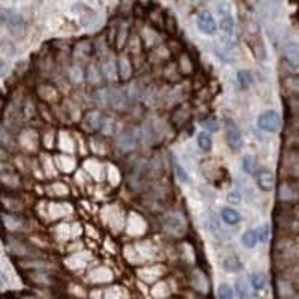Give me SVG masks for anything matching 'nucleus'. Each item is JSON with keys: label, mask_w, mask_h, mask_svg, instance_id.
<instances>
[{"label": "nucleus", "mask_w": 299, "mask_h": 299, "mask_svg": "<svg viewBox=\"0 0 299 299\" xmlns=\"http://www.w3.org/2000/svg\"><path fill=\"white\" fill-rule=\"evenodd\" d=\"M224 135H226V141L229 147L234 150V151H239L244 145V139H242V135H241V130L239 127L235 125V121L231 120V118H226L224 120Z\"/></svg>", "instance_id": "f257e3e1"}, {"label": "nucleus", "mask_w": 299, "mask_h": 299, "mask_svg": "<svg viewBox=\"0 0 299 299\" xmlns=\"http://www.w3.org/2000/svg\"><path fill=\"white\" fill-rule=\"evenodd\" d=\"M257 126L259 129L262 130H265V132H277L281 126V118L278 115V112L269 110V111H265V112H262L257 118Z\"/></svg>", "instance_id": "f03ea898"}, {"label": "nucleus", "mask_w": 299, "mask_h": 299, "mask_svg": "<svg viewBox=\"0 0 299 299\" xmlns=\"http://www.w3.org/2000/svg\"><path fill=\"white\" fill-rule=\"evenodd\" d=\"M5 26L16 38H20L21 34L24 33V20H23V16L18 15V14H15V12H12V11H8V18H6V24Z\"/></svg>", "instance_id": "7ed1b4c3"}, {"label": "nucleus", "mask_w": 299, "mask_h": 299, "mask_svg": "<svg viewBox=\"0 0 299 299\" xmlns=\"http://www.w3.org/2000/svg\"><path fill=\"white\" fill-rule=\"evenodd\" d=\"M198 29L205 34H214L217 30L216 18L209 12H201L198 15Z\"/></svg>", "instance_id": "20e7f679"}, {"label": "nucleus", "mask_w": 299, "mask_h": 299, "mask_svg": "<svg viewBox=\"0 0 299 299\" xmlns=\"http://www.w3.org/2000/svg\"><path fill=\"white\" fill-rule=\"evenodd\" d=\"M256 181L263 191H271L275 186V175L268 169H260L256 175Z\"/></svg>", "instance_id": "39448f33"}, {"label": "nucleus", "mask_w": 299, "mask_h": 299, "mask_svg": "<svg viewBox=\"0 0 299 299\" xmlns=\"http://www.w3.org/2000/svg\"><path fill=\"white\" fill-rule=\"evenodd\" d=\"M117 145L121 151H132L135 147H136V139H135V135L132 130H125L123 133L118 135L117 138Z\"/></svg>", "instance_id": "423d86ee"}, {"label": "nucleus", "mask_w": 299, "mask_h": 299, "mask_svg": "<svg viewBox=\"0 0 299 299\" xmlns=\"http://www.w3.org/2000/svg\"><path fill=\"white\" fill-rule=\"evenodd\" d=\"M283 54L286 62L293 66L299 67V44L298 42H287L283 48Z\"/></svg>", "instance_id": "0eeeda50"}, {"label": "nucleus", "mask_w": 299, "mask_h": 299, "mask_svg": "<svg viewBox=\"0 0 299 299\" xmlns=\"http://www.w3.org/2000/svg\"><path fill=\"white\" fill-rule=\"evenodd\" d=\"M115 127H117V123L111 115H102L100 120V130L105 135H114L115 133Z\"/></svg>", "instance_id": "6e6552de"}, {"label": "nucleus", "mask_w": 299, "mask_h": 299, "mask_svg": "<svg viewBox=\"0 0 299 299\" xmlns=\"http://www.w3.org/2000/svg\"><path fill=\"white\" fill-rule=\"evenodd\" d=\"M221 220L227 224H236L241 220V216L235 208L227 206V208L221 209Z\"/></svg>", "instance_id": "1a4fd4ad"}, {"label": "nucleus", "mask_w": 299, "mask_h": 299, "mask_svg": "<svg viewBox=\"0 0 299 299\" xmlns=\"http://www.w3.org/2000/svg\"><path fill=\"white\" fill-rule=\"evenodd\" d=\"M221 265H223V269H226L227 272H238L242 269V263L236 256H227L223 260Z\"/></svg>", "instance_id": "9d476101"}, {"label": "nucleus", "mask_w": 299, "mask_h": 299, "mask_svg": "<svg viewBox=\"0 0 299 299\" xmlns=\"http://www.w3.org/2000/svg\"><path fill=\"white\" fill-rule=\"evenodd\" d=\"M163 223H165V226L168 227V229H171V231H177V229H184V221L178 217V216H175V214H169V216H166L165 217V220H163Z\"/></svg>", "instance_id": "9b49d317"}, {"label": "nucleus", "mask_w": 299, "mask_h": 299, "mask_svg": "<svg viewBox=\"0 0 299 299\" xmlns=\"http://www.w3.org/2000/svg\"><path fill=\"white\" fill-rule=\"evenodd\" d=\"M241 242L245 249H253L256 247V244H257V234L256 231H245L241 236Z\"/></svg>", "instance_id": "f8f14e48"}, {"label": "nucleus", "mask_w": 299, "mask_h": 299, "mask_svg": "<svg viewBox=\"0 0 299 299\" xmlns=\"http://www.w3.org/2000/svg\"><path fill=\"white\" fill-rule=\"evenodd\" d=\"M93 99L99 103V105H108L111 100V92L107 87H102V89H97L93 93Z\"/></svg>", "instance_id": "ddd939ff"}, {"label": "nucleus", "mask_w": 299, "mask_h": 299, "mask_svg": "<svg viewBox=\"0 0 299 299\" xmlns=\"http://www.w3.org/2000/svg\"><path fill=\"white\" fill-rule=\"evenodd\" d=\"M220 29L221 31L226 34V36H232V33H234V29H235V21L231 15H226L221 18L220 21Z\"/></svg>", "instance_id": "4468645a"}, {"label": "nucleus", "mask_w": 299, "mask_h": 299, "mask_svg": "<svg viewBox=\"0 0 299 299\" xmlns=\"http://www.w3.org/2000/svg\"><path fill=\"white\" fill-rule=\"evenodd\" d=\"M102 77L107 78V79H114L115 75H117V67H115V63L107 60L103 64H102Z\"/></svg>", "instance_id": "2eb2a0df"}, {"label": "nucleus", "mask_w": 299, "mask_h": 299, "mask_svg": "<svg viewBox=\"0 0 299 299\" xmlns=\"http://www.w3.org/2000/svg\"><path fill=\"white\" fill-rule=\"evenodd\" d=\"M126 100L127 97L125 96V93H123L121 90H117V92H111V103L114 105V107H117L118 110H121L123 107L126 105Z\"/></svg>", "instance_id": "dca6fc26"}, {"label": "nucleus", "mask_w": 299, "mask_h": 299, "mask_svg": "<svg viewBox=\"0 0 299 299\" xmlns=\"http://www.w3.org/2000/svg\"><path fill=\"white\" fill-rule=\"evenodd\" d=\"M236 79L242 89H247V87H250L253 84V77L249 70H239V72L236 74Z\"/></svg>", "instance_id": "f3484780"}, {"label": "nucleus", "mask_w": 299, "mask_h": 299, "mask_svg": "<svg viewBox=\"0 0 299 299\" xmlns=\"http://www.w3.org/2000/svg\"><path fill=\"white\" fill-rule=\"evenodd\" d=\"M85 120H87V123H89V125H90L92 130H97V129L100 127V120H102V114H100L99 111H92V112H89V114H87Z\"/></svg>", "instance_id": "a211bd4d"}, {"label": "nucleus", "mask_w": 299, "mask_h": 299, "mask_svg": "<svg viewBox=\"0 0 299 299\" xmlns=\"http://www.w3.org/2000/svg\"><path fill=\"white\" fill-rule=\"evenodd\" d=\"M217 298L219 299H235L234 289L227 283H221L219 286V290H217Z\"/></svg>", "instance_id": "6ab92c4d"}, {"label": "nucleus", "mask_w": 299, "mask_h": 299, "mask_svg": "<svg viewBox=\"0 0 299 299\" xmlns=\"http://www.w3.org/2000/svg\"><path fill=\"white\" fill-rule=\"evenodd\" d=\"M198 145L202 151L208 153L211 150V147H213V141H211V138L208 136V133L205 132H201L198 135Z\"/></svg>", "instance_id": "aec40b11"}, {"label": "nucleus", "mask_w": 299, "mask_h": 299, "mask_svg": "<svg viewBox=\"0 0 299 299\" xmlns=\"http://www.w3.org/2000/svg\"><path fill=\"white\" fill-rule=\"evenodd\" d=\"M241 165H242V171H244V172L253 173V172H254V168H256V159H254L252 154H247V156L242 157Z\"/></svg>", "instance_id": "412c9836"}, {"label": "nucleus", "mask_w": 299, "mask_h": 299, "mask_svg": "<svg viewBox=\"0 0 299 299\" xmlns=\"http://www.w3.org/2000/svg\"><path fill=\"white\" fill-rule=\"evenodd\" d=\"M250 281H252L253 289H256V290H262L263 287H265V284H267V278H265V275H263V274H253Z\"/></svg>", "instance_id": "4be33fe9"}, {"label": "nucleus", "mask_w": 299, "mask_h": 299, "mask_svg": "<svg viewBox=\"0 0 299 299\" xmlns=\"http://www.w3.org/2000/svg\"><path fill=\"white\" fill-rule=\"evenodd\" d=\"M102 79H103L102 72H100V70H99L94 64H92V66L89 67V81H90L92 84H99Z\"/></svg>", "instance_id": "5701e85b"}, {"label": "nucleus", "mask_w": 299, "mask_h": 299, "mask_svg": "<svg viewBox=\"0 0 299 299\" xmlns=\"http://www.w3.org/2000/svg\"><path fill=\"white\" fill-rule=\"evenodd\" d=\"M173 171H175V173H177V177H178V180H180L181 183H189V181H190L187 172L184 171V168H183L178 162H175V165H173Z\"/></svg>", "instance_id": "b1692460"}, {"label": "nucleus", "mask_w": 299, "mask_h": 299, "mask_svg": "<svg viewBox=\"0 0 299 299\" xmlns=\"http://www.w3.org/2000/svg\"><path fill=\"white\" fill-rule=\"evenodd\" d=\"M269 226L268 224H263L262 227H259V231L256 232L257 234V241L260 242H267L269 239Z\"/></svg>", "instance_id": "393cba45"}, {"label": "nucleus", "mask_w": 299, "mask_h": 299, "mask_svg": "<svg viewBox=\"0 0 299 299\" xmlns=\"http://www.w3.org/2000/svg\"><path fill=\"white\" fill-rule=\"evenodd\" d=\"M286 85L290 90H293L295 93L299 94V75H292L286 78Z\"/></svg>", "instance_id": "a878e982"}, {"label": "nucleus", "mask_w": 299, "mask_h": 299, "mask_svg": "<svg viewBox=\"0 0 299 299\" xmlns=\"http://www.w3.org/2000/svg\"><path fill=\"white\" fill-rule=\"evenodd\" d=\"M202 126H204V129L208 130V132H217V130H219V123H217L214 118L205 120V121L202 123Z\"/></svg>", "instance_id": "bb28decb"}, {"label": "nucleus", "mask_w": 299, "mask_h": 299, "mask_svg": "<svg viewBox=\"0 0 299 299\" xmlns=\"http://www.w3.org/2000/svg\"><path fill=\"white\" fill-rule=\"evenodd\" d=\"M236 292H238V298L239 299H249V292H247V287L244 286V283L239 280L236 283Z\"/></svg>", "instance_id": "cd10ccee"}, {"label": "nucleus", "mask_w": 299, "mask_h": 299, "mask_svg": "<svg viewBox=\"0 0 299 299\" xmlns=\"http://www.w3.org/2000/svg\"><path fill=\"white\" fill-rule=\"evenodd\" d=\"M227 202L229 204H239L241 202V195L239 191H229V195H227Z\"/></svg>", "instance_id": "c85d7f7f"}, {"label": "nucleus", "mask_w": 299, "mask_h": 299, "mask_svg": "<svg viewBox=\"0 0 299 299\" xmlns=\"http://www.w3.org/2000/svg\"><path fill=\"white\" fill-rule=\"evenodd\" d=\"M6 18H8V11L0 9V26H5V24H6Z\"/></svg>", "instance_id": "c756f323"}, {"label": "nucleus", "mask_w": 299, "mask_h": 299, "mask_svg": "<svg viewBox=\"0 0 299 299\" xmlns=\"http://www.w3.org/2000/svg\"><path fill=\"white\" fill-rule=\"evenodd\" d=\"M8 283V280H6V277H5V274L0 271V286H5Z\"/></svg>", "instance_id": "7c9ffc66"}]
</instances>
